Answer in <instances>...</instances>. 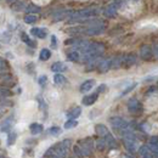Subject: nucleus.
Returning a JSON list of instances; mask_svg holds the SVG:
<instances>
[{
    "mask_svg": "<svg viewBox=\"0 0 158 158\" xmlns=\"http://www.w3.org/2000/svg\"><path fill=\"white\" fill-rule=\"evenodd\" d=\"M71 145H72V141L69 139L62 140L57 145H55L54 147H51L50 150H48V152L45 153V156L51 158H66L68 156Z\"/></svg>",
    "mask_w": 158,
    "mask_h": 158,
    "instance_id": "f257e3e1",
    "label": "nucleus"
},
{
    "mask_svg": "<svg viewBox=\"0 0 158 158\" xmlns=\"http://www.w3.org/2000/svg\"><path fill=\"white\" fill-rule=\"evenodd\" d=\"M99 12L98 9L95 7H88V9H83L78 11H73V14L71 15V17L68 19V23H76V22H83V21L90 20L91 17L96 16Z\"/></svg>",
    "mask_w": 158,
    "mask_h": 158,
    "instance_id": "f03ea898",
    "label": "nucleus"
},
{
    "mask_svg": "<svg viewBox=\"0 0 158 158\" xmlns=\"http://www.w3.org/2000/svg\"><path fill=\"white\" fill-rule=\"evenodd\" d=\"M94 150V142L91 139H84L80 140L78 145L74 146V153L78 157H85V156H90L93 153Z\"/></svg>",
    "mask_w": 158,
    "mask_h": 158,
    "instance_id": "7ed1b4c3",
    "label": "nucleus"
},
{
    "mask_svg": "<svg viewBox=\"0 0 158 158\" xmlns=\"http://www.w3.org/2000/svg\"><path fill=\"white\" fill-rule=\"evenodd\" d=\"M110 123L113 127V129L118 130L119 133L123 131V130L130 129V124L125 119L120 118V117H112V118H110Z\"/></svg>",
    "mask_w": 158,
    "mask_h": 158,
    "instance_id": "20e7f679",
    "label": "nucleus"
},
{
    "mask_svg": "<svg viewBox=\"0 0 158 158\" xmlns=\"http://www.w3.org/2000/svg\"><path fill=\"white\" fill-rule=\"evenodd\" d=\"M119 2H113V4H110L105 10H103V15L107 17V19H113L117 16V10L119 7Z\"/></svg>",
    "mask_w": 158,
    "mask_h": 158,
    "instance_id": "39448f33",
    "label": "nucleus"
},
{
    "mask_svg": "<svg viewBox=\"0 0 158 158\" xmlns=\"http://www.w3.org/2000/svg\"><path fill=\"white\" fill-rule=\"evenodd\" d=\"M140 56L141 59L145 60V61H150L153 56V52H152V48L150 45H142L140 48Z\"/></svg>",
    "mask_w": 158,
    "mask_h": 158,
    "instance_id": "423d86ee",
    "label": "nucleus"
},
{
    "mask_svg": "<svg viewBox=\"0 0 158 158\" xmlns=\"http://www.w3.org/2000/svg\"><path fill=\"white\" fill-rule=\"evenodd\" d=\"M112 67V60L111 59H105V60H101L98 66V71L100 73H106L111 69Z\"/></svg>",
    "mask_w": 158,
    "mask_h": 158,
    "instance_id": "0eeeda50",
    "label": "nucleus"
},
{
    "mask_svg": "<svg viewBox=\"0 0 158 158\" xmlns=\"http://www.w3.org/2000/svg\"><path fill=\"white\" fill-rule=\"evenodd\" d=\"M73 14V11L71 10H62V11H57L52 15V20L54 21H62L64 19H69L71 15Z\"/></svg>",
    "mask_w": 158,
    "mask_h": 158,
    "instance_id": "6e6552de",
    "label": "nucleus"
},
{
    "mask_svg": "<svg viewBox=\"0 0 158 158\" xmlns=\"http://www.w3.org/2000/svg\"><path fill=\"white\" fill-rule=\"evenodd\" d=\"M95 131H96V134H98L99 136H101L102 139L107 138L108 135H111L108 128H107L106 125H103V124H98V125H95Z\"/></svg>",
    "mask_w": 158,
    "mask_h": 158,
    "instance_id": "1a4fd4ad",
    "label": "nucleus"
},
{
    "mask_svg": "<svg viewBox=\"0 0 158 158\" xmlns=\"http://www.w3.org/2000/svg\"><path fill=\"white\" fill-rule=\"evenodd\" d=\"M140 108H141V105H140L138 99H134L133 98V99H130L128 101V110H129V112L135 113V112L140 111Z\"/></svg>",
    "mask_w": 158,
    "mask_h": 158,
    "instance_id": "9d476101",
    "label": "nucleus"
},
{
    "mask_svg": "<svg viewBox=\"0 0 158 158\" xmlns=\"http://www.w3.org/2000/svg\"><path fill=\"white\" fill-rule=\"evenodd\" d=\"M98 98H99V94H98V93L91 94V95H86V96L83 98L81 103H83L84 106H91V105H94V103L96 102Z\"/></svg>",
    "mask_w": 158,
    "mask_h": 158,
    "instance_id": "9b49d317",
    "label": "nucleus"
},
{
    "mask_svg": "<svg viewBox=\"0 0 158 158\" xmlns=\"http://www.w3.org/2000/svg\"><path fill=\"white\" fill-rule=\"evenodd\" d=\"M31 34L37 37V38H39V39H44L48 35V29H45V28H32L31 29Z\"/></svg>",
    "mask_w": 158,
    "mask_h": 158,
    "instance_id": "f8f14e48",
    "label": "nucleus"
},
{
    "mask_svg": "<svg viewBox=\"0 0 158 158\" xmlns=\"http://www.w3.org/2000/svg\"><path fill=\"white\" fill-rule=\"evenodd\" d=\"M136 63V56L134 54H128L123 56V66L125 67H130L133 64Z\"/></svg>",
    "mask_w": 158,
    "mask_h": 158,
    "instance_id": "ddd939ff",
    "label": "nucleus"
},
{
    "mask_svg": "<svg viewBox=\"0 0 158 158\" xmlns=\"http://www.w3.org/2000/svg\"><path fill=\"white\" fill-rule=\"evenodd\" d=\"M94 85H95V80H94V79H88V80H85V81L80 85V93H88V91H90V90L94 88Z\"/></svg>",
    "mask_w": 158,
    "mask_h": 158,
    "instance_id": "4468645a",
    "label": "nucleus"
},
{
    "mask_svg": "<svg viewBox=\"0 0 158 158\" xmlns=\"http://www.w3.org/2000/svg\"><path fill=\"white\" fill-rule=\"evenodd\" d=\"M139 155H140L141 158H153V153L151 152L150 147L148 146H145V145L139 148Z\"/></svg>",
    "mask_w": 158,
    "mask_h": 158,
    "instance_id": "2eb2a0df",
    "label": "nucleus"
},
{
    "mask_svg": "<svg viewBox=\"0 0 158 158\" xmlns=\"http://www.w3.org/2000/svg\"><path fill=\"white\" fill-rule=\"evenodd\" d=\"M0 83L4 84V85H12L14 78H12V76L9 74V73H1V74H0Z\"/></svg>",
    "mask_w": 158,
    "mask_h": 158,
    "instance_id": "dca6fc26",
    "label": "nucleus"
},
{
    "mask_svg": "<svg viewBox=\"0 0 158 158\" xmlns=\"http://www.w3.org/2000/svg\"><path fill=\"white\" fill-rule=\"evenodd\" d=\"M66 69H67V67H66V64H64L63 62H55V63L51 66V71L55 72L56 74L63 72V71H66Z\"/></svg>",
    "mask_w": 158,
    "mask_h": 158,
    "instance_id": "f3484780",
    "label": "nucleus"
},
{
    "mask_svg": "<svg viewBox=\"0 0 158 158\" xmlns=\"http://www.w3.org/2000/svg\"><path fill=\"white\" fill-rule=\"evenodd\" d=\"M67 59L72 62H79L80 61V52L77 50H72V51H68L67 54Z\"/></svg>",
    "mask_w": 158,
    "mask_h": 158,
    "instance_id": "a211bd4d",
    "label": "nucleus"
},
{
    "mask_svg": "<svg viewBox=\"0 0 158 158\" xmlns=\"http://www.w3.org/2000/svg\"><path fill=\"white\" fill-rule=\"evenodd\" d=\"M21 39H22V41L23 43H26L28 46H31V48H35L37 46V43L34 41V40H32L28 35H27V33H21Z\"/></svg>",
    "mask_w": 158,
    "mask_h": 158,
    "instance_id": "6ab92c4d",
    "label": "nucleus"
},
{
    "mask_svg": "<svg viewBox=\"0 0 158 158\" xmlns=\"http://www.w3.org/2000/svg\"><path fill=\"white\" fill-rule=\"evenodd\" d=\"M43 125L39 124V123H33V124H31V127H29V130H31V133L33 134V135H38L40 134L41 131H43Z\"/></svg>",
    "mask_w": 158,
    "mask_h": 158,
    "instance_id": "aec40b11",
    "label": "nucleus"
},
{
    "mask_svg": "<svg viewBox=\"0 0 158 158\" xmlns=\"http://www.w3.org/2000/svg\"><path fill=\"white\" fill-rule=\"evenodd\" d=\"M80 114H81V108H80V107H74V108H72V110L67 113V116H68L69 119H77Z\"/></svg>",
    "mask_w": 158,
    "mask_h": 158,
    "instance_id": "412c9836",
    "label": "nucleus"
},
{
    "mask_svg": "<svg viewBox=\"0 0 158 158\" xmlns=\"http://www.w3.org/2000/svg\"><path fill=\"white\" fill-rule=\"evenodd\" d=\"M24 10H26V12H27L28 15H34V14L40 12V7L37 6V5H34V4H29Z\"/></svg>",
    "mask_w": 158,
    "mask_h": 158,
    "instance_id": "4be33fe9",
    "label": "nucleus"
},
{
    "mask_svg": "<svg viewBox=\"0 0 158 158\" xmlns=\"http://www.w3.org/2000/svg\"><path fill=\"white\" fill-rule=\"evenodd\" d=\"M54 81H55L56 85H64V84L67 83V79H66L64 76H62V74L57 73V74L54 76Z\"/></svg>",
    "mask_w": 158,
    "mask_h": 158,
    "instance_id": "5701e85b",
    "label": "nucleus"
},
{
    "mask_svg": "<svg viewBox=\"0 0 158 158\" xmlns=\"http://www.w3.org/2000/svg\"><path fill=\"white\" fill-rule=\"evenodd\" d=\"M51 57V51L49 49H43L40 51V55H39V59L41 61H48V60Z\"/></svg>",
    "mask_w": 158,
    "mask_h": 158,
    "instance_id": "b1692460",
    "label": "nucleus"
},
{
    "mask_svg": "<svg viewBox=\"0 0 158 158\" xmlns=\"http://www.w3.org/2000/svg\"><path fill=\"white\" fill-rule=\"evenodd\" d=\"M123 66V56H117L112 60V67L111 68H119Z\"/></svg>",
    "mask_w": 158,
    "mask_h": 158,
    "instance_id": "393cba45",
    "label": "nucleus"
},
{
    "mask_svg": "<svg viewBox=\"0 0 158 158\" xmlns=\"http://www.w3.org/2000/svg\"><path fill=\"white\" fill-rule=\"evenodd\" d=\"M95 145H96V148L99 150V151H103L106 147H107V142H106V140L105 139H100L98 140L96 142H95Z\"/></svg>",
    "mask_w": 158,
    "mask_h": 158,
    "instance_id": "a878e982",
    "label": "nucleus"
},
{
    "mask_svg": "<svg viewBox=\"0 0 158 158\" xmlns=\"http://www.w3.org/2000/svg\"><path fill=\"white\" fill-rule=\"evenodd\" d=\"M38 21V17L35 16V15H26L24 16V22L27 23V24H33V23H35Z\"/></svg>",
    "mask_w": 158,
    "mask_h": 158,
    "instance_id": "bb28decb",
    "label": "nucleus"
},
{
    "mask_svg": "<svg viewBox=\"0 0 158 158\" xmlns=\"http://www.w3.org/2000/svg\"><path fill=\"white\" fill-rule=\"evenodd\" d=\"M77 125H78V122L76 119H68L64 123V129H72V128H76Z\"/></svg>",
    "mask_w": 158,
    "mask_h": 158,
    "instance_id": "cd10ccee",
    "label": "nucleus"
},
{
    "mask_svg": "<svg viewBox=\"0 0 158 158\" xmlns=\"http://www.w3.org/2000/svg\"><path fill=\"white\" fill-rule=\"evenodd\" d=\"M10 95H12V93L10 91V89L4 88V86H0V98H1V99L7 98V96H10Z\"/></svg>",
    "mask_w": 158,
    "mask_h": 158,
    "instance_id": "c85d7f7f",
    "label": "nucleus"
},
{
    "mask_svg": "<svg viewBox=\"0 0 158 158\" xmlns=\"http://www.w3.org/2000/svg\"><path fill=\"white\" fill-rule=\"evenodd\" d=\"M105 140H106V142H107V146H108V147L113 148V147H116V146H117L116 140H114V138H113L112 135H108L107 138H105Z\"/></svg>",
    "mask_w": 158,
    "mask_h": 158,
    "instance_id": "c756f323",
    "label": "nucleus"
},
{
    "mask_svg": "<svg viewBox=\"0 0 158 158\" xmlns=\"http://www.w3.org/2000/svg\"><path fill=\"white\" fill-rule=\"evenodd\" d=\"M49 134L52 135V136H57V135L61 134V128H59V127H52V128H50V129H49Z\"/></svg>",
    "mask_w": 158,
    "mask_h": 158,
    "instance_id": "7c9ffc66",
    "label": "nucleus"
},
{
    "mask_svg": "<svg viewBox=\"0 0 158 158\" xmlns=\"http://www.w3.org/2000/svg\"><path fill=\"white\" fill-rule=\"evenodd\" d=\"M16 138H17L16 133H15V131H10V133H9V138H7V143H9V145H12V143L16 141Z\"/></svg>",
    "mask_w": 158,
    "mask_h": 158,
    "instance_id": "2f4dec72",
    "label": "nucleus"
},
{
    "mask_svg": "<svg viewBox=\"0 0 158 158\" xmlns=\"http://www.w3.org/2000/svg\"><path fill=\"white\" fill-rule=\"evenodd\" d=\"M38 83H39L40 86H45L46 83H48V77L46 76H40L39 79H38Z\"/></svg>",
    "mask_w": 158,
    "mask_h": 158,
    "instance_id": "473e14b6",
    "label": "nucleus"
},
{
    "mask_svg": "<svg viewBox=\"0 0 158 158\" xmlns=\"http://www.w3.org/2000/svg\"><path fill=\"white\" fill-rule=\"evenodd\" d=\"M136 85H138L136 83H134V84H131V85H130L129 88H127V89H125V90H124V91L122 93V96H124V95H127L128 93H130V91H131L133 89H135V88H136Z\"/></svg>",
    "mask_w": 158,
    "mask_h": 158,
    "instance_id": "72a5a7b5",
    "label": "nucleus"
},
{
    "mask_svg": "<svg viewBox=\"0 0 158 158\" xmlns=\"http://www.w3.org/2000/svg\"><path fill=\"white\" fill-rule=\"evenodd\" d=\"M15 10H23L24 9V2H20V1H16L12 6Z\"/></svg>",
    "mask_w": 158,
    "mask_h": 158,
    "instance_id": "f704fd0d",
    "label": "nucleus"
},
{
    "mask_svg": "<svg viewBox=\"0 0 158 158\" xmlns=\"http://www.w3.org/2000/svg\"><path fill=\"white\" fill-rule=\"evenodd\" d=\"M150 150H151V152L153 153V156H158V145H153V143H151Z\"/></svg>",
    "mask_w": 158,
    "mask_h": 158,
    "instance_id": "c9c22d12",
    "label": "nucleus"
},
{
    "mask_svg": "<svg viewBox=\"0 0 158 158\" xmlns=\"http://www.w3.org/2000/svg\"><path fill=\"white\" fill-rule=\"evenodd\" d=\"M51 46H52V49H57V38L55 35L51 37Z\"/></svg>",
    "mask_w": 158,
    "mask_h": 158,
    "instance_id": "e433bc0d",
    "label": "nucleus"
},
{
    "mask_svg": "<svg viewBox=\"0 0 158 158\" xmlns=\"http://www.w3.org/2000/svg\"><path fill=\"white\" fill-rule=\"evenodd\" d=\"M152 52H153V56L158 60V44H156L155 46H153V49H152Z\"/></svg>",
    "mask_w": 158,
    "mask_h": 158,
    "instance_id": "4c0bfd02",
    "label": "nucleus"
},
{
    "mask_svg": "<svg viewBox=\"0 0 158 158\" xmlns=\"http://www.w3.org/2000/svg\"><path fill=\"white\" fill-rule=\"evenodd\" d=\"M5 68H6V62L0 57V72H1V71H4Z\"/></svg>",
    "mask_w": 158,
    "mask_h": 158,
    "instance_id": "58836bf2",
    "label": "nucleus"
},
{
    "mask_svg": "<svg viewBox=\"0 0 158 158\" xmlns=\"http://www.w3.org/2000/svg\"><path fill=\"white\" fill-rule=\"evenodd\" d=\"M105 90H106V85H105V84L100 85L99 88H98V94H99V93H103Z\"/></svg>",
    "mask_w": 158,
    "mask_h": 158,
    "instance_id": "ea45409f",
    "label": "nucleus"
},
{
    "mask_svg": "<svg viewBox=\"0 0 158 158\" xmlns=\"http://www.w3.org/2000/svg\"><path fill=\"white\" fill-rule=\"evenodd\" d=\"M158 136H153V138L151 139V143H153V145H157L158 142Z\"/></svg>",
    "mask_w": 158,
    "mask_h": 158,
    "instance_id": "a19ab883",
    "label": "nucleus"
},
{
    "mask_svg": "<svg viewBox=\"0 0 158 158\" xmlns=\"http://www.w3.org/2000/svg\"><path fill=\"white\" fill-rule=\"evenodd\" d=\"M122 158H134V157H131V156H129V155H123Z\"/></svg>",
    "mask_w": 158,
    "mask_h": 158,
    "instance_id": "79ce46f5",
    "label": "nucleus"
},
{
    "mask_svg": "<svg viewBox=\"0 0 158 158\" xmlns=\"http://www.w3.org/2000/svg\"><path fill=\"white\" fill-rule=\"evenodd\" d=\"M17 0H7V2H10V4H15Z\"/></svg>",
    "mask_w": 158,
    "mask_h": 158,
    "instance_id": "37998d69",
    "label": "nucleus"
}]
</instances>
